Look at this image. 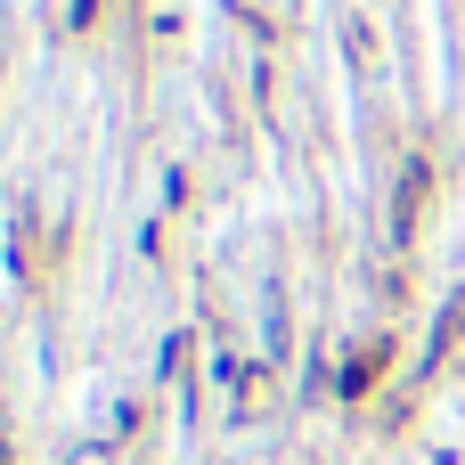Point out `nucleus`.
Here are the masks:
<instances>
[]
</instances>
